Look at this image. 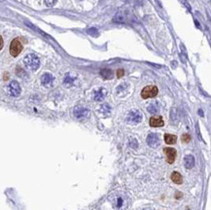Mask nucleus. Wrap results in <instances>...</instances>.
I'll return each mask as SVG.
<instances>
[{
	"label": "nucleus",
	"mask_w": 211,
	"mask_h": 210,
	"mask_svg": "<svg viewBox=\"0 0 211 210\" xmlns=\"http://www.w3.org/2000/svg\"><path fill=\"white\" fill-rule=\"evenodd\" d=\"M24 63H25V65L27 69L35 71V70H37L40 66V59H39L38 57L36 56V54H27V56L25 57Z\"/></svg>",
	"instance_id": "obj_1"
},
{
	"label": "nucleus",
	"mask_w": 211,
	"mask_h": 210,
	"mask_svg": "<svg viewBox=\"0 0 211 210\" xmlns=\"http://www.w3.org/2000/svg\"><path fill=\"white\" fill-rule=\"evenodd\" d=\"M158 91H159V90H158L156 86H147L141 91V97L144 99L155 97L158 95Z\"/></svg>",
	"instance_id": "obj_2"
},
{
	"label": "nucleus",
	"mask_w": 211,
	"mask_h": 210,
	"mask_svg": "<svg viewBox=\"0 0 211 210\" xmlns=\"http://www.w3.org/2000/svg\"><path fill=\"white\" fill-rule=\"evenodd\" d=\"M142 120V114L140 111L138 110H131L129 115H127V118H126V121L127 123H130L131 124H137L141 122Z\"/></svg>",
	"instance_id": "obj_3"
},
{
	"label": "nucleus",
	"mask_w": 211,
	"mask_h": 210,
	"mask_svg": "<svg viewBox=\"0 0 211 210\" xmlns=\"http://www.w3.org/2000/svg\"><path fill=\"white\" fill-rule=\"evenodd\" d=\"M22 50V45L19 39H14L10 45V54L13 57H18Z\"/></svg>",
	"instance_id": "obj_4"
},
{
	"label": "nucleus",
	"mask_w": 211,
	"mask_h": 210,
	"mask_svg": "<svg viewBox=\"0 0 211 210\" xmlns=\"http://www.w3.org/2000/svg\"><path fill=\"white\" fill-rule=\"evenodd\" d=\"M7 90H8L9 95L12 96H15V97L19 96L21 95V86H20V84L17 81H12L8 85V88H7Z\"/></svg>",
	"instance_id": "obj_5"
},
{
	"label": "nucleus",
	"mask_w": 211,
	"mask_h": 210,
	"mask_svg": "<svg viewBox=\"0 0 211 210\" xmlns=\"http://www.w3.org/2000/svg\"><path fill=\"white\" fill-rule=\"evenodd\" d=\"M89 111L88 108H85V107H82V106H77L74 108V111H73V114L75 116V118L77 119H84L86 118V117H88Z\"/></svg>",
	"instance_id": "obj_6"
},
{
	"label": "nucleus",
	"mask_w": 211,
	"mask_h": 210,
	"mask_svg": "<svg viewBox=\"0 0 211 210\" xmlns=\"http://www.w3.org/2000/svg\"><path fill=\"white\" fill-rule=\"evenodd\" d=\"M55 82V78L52 74L50 73H45L42 75L41 77V83L44 86L45 88H51L53 87V85H54Z\"/></svg>",
	"instance_id": "obj_7"
},
{
	"label": "nucleus",
	"mask_w": 211,
	"mask_h": 210,
	"mask_svg": "<svg viewBox=\"0 0 211 210\" xmlns=\"http://www.w3.org/2000/svg\"><path fill=\"white\" fill-rule=\"evenodd\" d=\"M147 144L150 147L156 148L160 145V137L157 133H150L147 136Z\"/></svg>",
	"instance_id": "obj_8"
},
{
	"label": "nucleus",
	"mask_w": 211,
	"mask_h": 210,
	"mask_svg": "<svg viewBox=\"0 0 211 210\" xmlns=\"http://www.w3.org/2000/svg\"><path fill=\"white\" fill-rule=\"evenodd\" d=\"M163 152L164 154L167 155V161L168 163H173L175 161V158H176V150L173 149V148H164L163 149Z\"/></svg>",
	"instance_id": "obj_9"
},
{
	"label": "nucleus",
	"mask_w": 211,
	"mask_h": 210,
	"mask_svg": "<svg viewBox=\"0 0 211 210\" xmlns=\"http://www.w3.org/2000/svg\"><path fill=\"white\" fill-rule=\"evenodd\" d=\"M163 124H164V122L162 117L160 116H155L150 119V126L153 128H160V127H163Z\"/></svg>",
	"instance_id": "obj_10"
},
{
	"label": "nucleus",
	"mask_w": 211,
	"mask_h": 210,
	"mask_svg": "<svg viewBox=\"0 0 211 210\" xmlns=\"http://www.w3.org/2000/svg\"><path fill=\"white\" fill-rule=\"evenodd\" d=\"M107 93V91L103 89V88H100L99 90H97L95 92H94V99L95 101H101L104 99L105 96H106Z\"/></svg>",
	"instance_id": "obj_11"
},
{
	"label": "nucleus",
	"mask_w": 211,
	"mask_h": 210,
	"mask_svg": "<svg viewBox=\"0 0 211 210\" xmlns=\"http://www.w3.org/2000/svg\"><path fill=\"white\" fill-rule=\"evenodd\" d=\"M184 166L187 169H191L195 166V158L192 155H188L184 159Z\"/></svg>",
	"instance_id": "obj_12"
},
{
	"label": "nucleus",
	"mask_w": 211,
	"mask_h": 210,
	"mask_svg": "<svg viewBox=\"0 0 211 210\" xmlns=\"http://www.w3.org/2000/svg\"><path fill=\"white\" fill-rule=\"evenodd\" d=\"M114 205L117 209H122L123 206L125 205V198L122 196H116L114 198Z\"/></svg>",
	"instance_id": "obj_13"
},
{
	"label": "nucleus",
	"mask_w": 211,
	"mask_h": 210,
	"mask_svg": "<svg viewBox=\"0 0 211 210\" xmlns=\"http://www.w3.org/2000/svg\"><path fill=\"white\" fill-rule=\"evenodd\" d=\"M100 75L104 78V79L106 80H110L113 78V72L112 70L109 68H103L100 70Z\"/></svg>",
	"instance_id": "obj_14"
},
{
	"label": "nucleus",
	"mask_w": 211,
	"mask_h": 210,
	"mask_svg": "<svg viewBox=\"0 0 211 210\" xmlns=\"http://www.w3.org/2000/svg\"><path fill=\"white\" fill-rule=\"evenodd\" d=\"M170 178H171V180H172L173 182H174L175 184H178V185L182 184V182H183V178H182V176H181V174H180L179 172H177V171H174V172H173V173L171 174Z\"/></svg>",
	"instance_id": "obj_15"
},
{
	"label": "nucleus",
	"mask_w": 211,
	"mask_h": 210,
	"mask_svg": "<svg viewBox=\"0 0 211 210\" xmlns=\"http://www.w3.org/2000/svg\"><path fill=\"white\" fill-rule=\"evenodd\" d=\"M164 138V142L167 143V144H174L176 143V140H177V137L175 135H173V134H164L163 136Z\"/></svg>",
	"instance_id": "obj_16"
},
{
	"label": "nucleus",
	"mask_w": 211,
	"mask_h": 210,
	"mask_svg": "<svg viewBox=\"0 0 211 210\" xmlns=\"http://www.w3.org/2000/svg\"><path fill=\"white\" fill-rule=\"evenodd\" d=\"M147 110H148V112L151 113V114H157L158 111H159V105H158L157 102L151 103V104L148 105Z\"/></svg>",
	"instance_id": "obj_17"
},
{
	"label": "nucleus",
	"mask_w": 211,
	"mask_h": 210,
	"mask_svg": "<svg viewBox=\"0 0 211 210\" xmlns=\"http://www.w3.org/2000/svg\"><path fill=\"white\" fill-rule=\"evenodd\" d=\"M63 83H64L65 86H67V87H70V86L74 83V78L71 77L69 74H67V75L65 76V78H64Z\"/></svg>",
	"instance_id": "obj_18"
},
{
	"label": "nucleus",
	"mask_w": 211,
	"mask_h": 210,
	"mask_svg": "<svg viewBox=\"0 0 211 210\" xmlns=\"http://www.w3.org/2000/svg\"><path fill=\"white\" fill-rule=\"evenodd\" d=\"M57 0H44L45 4H46L48 7H53L56 3H57Z\"/></svg>",
	"instance_id": "obj_19"
},
{
	"label": "nucleus",
	"mask_w": 211,
	"mask_h": 210,
	"mask_svg": "<svg viewBox=\"0 0 211 210\" xmlns=\"http://www.w3.org/2000/svg\"><path fill=\"white\" fill-rule=\"evenodd\" d=\"M88 33L93 35V36H97L99 35V32H97V29L96 28H89L88 29Z\"/></svg>",
	"instance_id": "obj_20"
},
{
	"label": "nucleus",
	"mask_w": 211,
	"mask_h": 210,
	"mask_svg": "<svg viewBox=\"0 0 211 210\" xmlns=\"http://www.w3.org/2000/svg\"><path fill=\"white\" fill-rule=\"evenodd\" d=\"M190 140H191V136L189 135V134H183L182 135V141H184V142H186V143H188V142H190Z\"/></svg>",
	"instance_id": "obj_21"
},
{
	"label": "nucleus",
	"mask_w": 211,
	"mask_h": 210,
	"mask_svg": "<svg viewBox=\"0 0 211 210\" xmlns=\"http://www.w3.org/2000/svg\"><path fill=\"white\" fill-rule=\"evenodd\" d=\"M124 73H125V71H124L123 69H119L118 71H117V77L118 78H121V77L124 75Z\"/></svg>",
	"instance_id": "obj_22"
},
{
	"label": "nucleus",
	"mask_w": 211,
	"mask_h": 210,
	"mask_svg": "<svg viewBox=\"0 0 211 210\" xmlns=\"http://www.w3.org/2000/svg\"><path fill=\"white\" fill-rule=\"evenodd\" d=\"M3 48V39H2V37L0 36V50H1Z\"/></svg>",
	"instance_id": "obj_23"
}]
</instances>
